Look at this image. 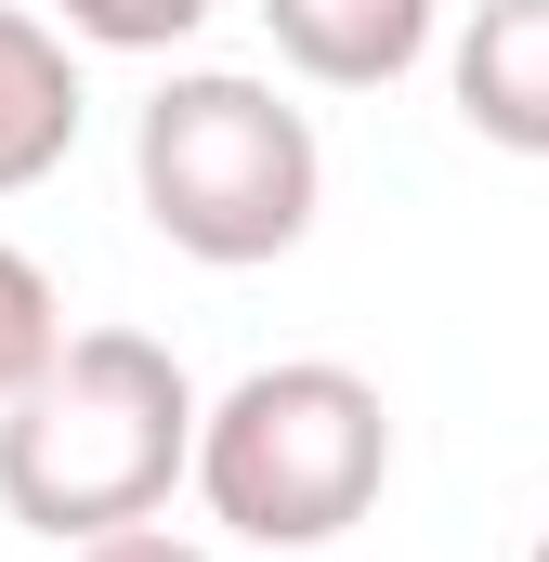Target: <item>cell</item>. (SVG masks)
<instances>
[{"instance_id": "8", "label": "cell", "mask_w": 549, "mask_h": 562, "mask_svg": "<svg viewBox=\"0 0 549 562\" xmlns=\"http://www.w3.org/2000/svg\"><path fill=\"white\" fill-rule=\"evenodd\" d=\"M210 13H223V0H53V26L92 40V53H183Z\"/></svg>"}, {"instance_id": "2", "label": "cell", "mask_w": 549, "mask_h": 562, "mask_svg": "<svg viewBox=\"0 0 549 562\" xmlns=\"http://www.w3.org/2000/svg\"><path fill=\"white\" fill-rule=\"evenodd\" d=\"M132 196H144V223L183 262L249 276V262H288L314 236L327 144H314V119L274 79H249V66H183V79L144 92V119H132Z\"/></svg>"}, {"instance_id": "3", "label": "cell", "mask_w": 549, "mask_h": 562, "mask_svg": "<svg viewBox=\"0 0 549 562\" xmlns=\"http://www.w3.org/2000/svg\"><path fill=\"white\" fill-rule=\"evenodd\" d=\"M380 484H393V406L340 353L249 367L210 406V431H197V497L249 550H327V537H354L380 510Z\"/></svg>"}, {"instance_id": "10", "label": "cell", "mask_w": 549, "mask_h": 562, "mask_svg": "<svg viewBox=\"0 0 549 562\" xmlns=\"http://www.w3.org/2000/svg\"><path fill=\"white\" fill-rule=\"evenodd\" d=\"M524 562H549V524H537V550H524Z\"/></svg>"}, {"instance_id": "4", "label": "cell", "mask_w": 549, "mask_h": 562, "mask_svg": "<svg viewBox=\"0 0 549 562\" xmlns=\"http://www.w3.org/2000/svg\"><path fill=\"white\" fill-rule=\"evenodd\" d=\"M445 92H458L471 144L549 157V0H484L458 26V53H445Z\"/></svg>"}, {"instance_id": "6", "label": "cell", "mask_w": 549, "mask_h": 562, "mask_svg": "<svg viewBox=\"0 0 549 562\" xmlns=\"http://www.w3.org/2000/svg\"><path fill=\"white\" fill-rule=\"evenodd\" d=\"M79 105H92V92H79V53H66V26L0 0V196L53 183V170L79 157Z\"/></svg>"}, {"instance_id": "5", "label": "cell", "mask_w": 549, "mask_h": 562, "mask_svg": "<svg viewBox=\"0 0 549 562\" xmlns=\"http://www.w3.org/2000/svg\"><path fill=\"white\" fill-rule=\"evenodd\" d=\"M262 26L314 92H393L445 40V0H262Z\"/></svg>"}, {"instance_id": "9", "label": "cell", "mask_w": 549, "mask_h": 562, "mask_svg": "<svg viewBox=\"0 0 549 562\" xmlns=\"http://www.w3.org/2000/svg\"><path fill=\"white\" fill-rule=\"evenodd\" d=\"M66 562H223V550H197L170 524H119V537H92V550H66Z\"/></svg>"}, {"instance_id": "1", "label": "cell", "mask_w": 549, "mask_h": 562, "mask_svg": "<svg viewBox=\"0 0 549 562\" xmlns=\"http://www.w3.org/2000/svg\"><path fill=\"white\" fill-rule=\"evenodd\" d=\"M197 380L144 327H66V353L0 406V510L53 550H92L119 524H157L170 484H197Z\"/></svg>"}, {"instance_id": "7", "label": "cell", "mask_w": 549, "mask_h": 562, "mask_svg": "<svg viewBox=\"0 0 549 562\" xmlns=\"http://www.w3.org/2000/svg\"><path fill=\"white\" fill-rule=\"evenodd\" d=\"M53 353H66V301H53V276H40V262L0 236V406H13V393L53 367Z\"/></svg>"}]
</instances>
